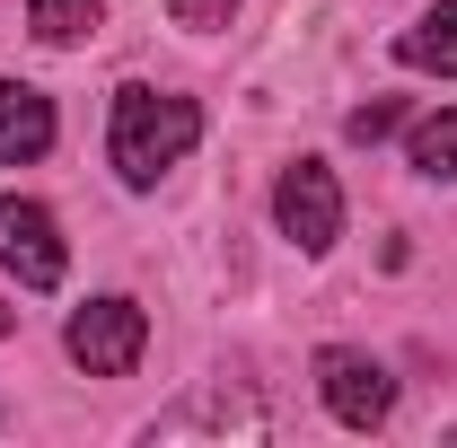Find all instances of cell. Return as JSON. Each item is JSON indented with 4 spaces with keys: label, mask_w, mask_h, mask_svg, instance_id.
I'll use <instances>...</instances> for the list:
<instances>
[{
    "label": "cell",
    "mask_w": 457,
    "mask_h": 448,
    "mask_svg": "<svg viewBox=\"0 0 457 448\" xmlns=\"http://www.w3.org/2000/svg\"><path fill=\"white\" fill-rule=\"evenodd\" d=\"M194 141H203V106H194V97L150 88V79L114 88V132H106V150H114V176H123V185H159Z\"/></svg>",
    "instance_id": "cell-1"
},
{
    "label": "cell",
    "mask_w": 457,
    "mask_h": 448,
    "mask_svg": "<svg viewBox=\"0 0 457 448\" xmlns=\"http://www.w3.org/2000/svg\"><path fill=\"white\" fill-rule=\"evenodd\" d=\"M62 352H71L88 378H132L141 352H150V317H141V299H88V308L62 326Z\"/></svg>",
    "instance_id": "cell-2"
},
{
    "label": "cell",
    "mask_w": 457,
    "mask_h": 448,
    "mask_svg": "<svg viewBox=\"0 0 457 448\" xmlns=\"http://www.w3.org/2000/svg\"><path fill=\"white\" fill-rule=\"evenodd\" d=\"M317 395H326V413H335L343 431H378V422L396 413L387 361H370L361 343H326V352H317Z\"/></svg>",
    "instance_id": "cell-3"
},
{
    "label": "cell",
    "mask_w": 457,
    "mask_h": 448,
    "mask_svg": "<svg viewBox=\"0 0 457 448\" xmlns=\"http://www.w3.org/2000/svg\"><path fill=\"white\" fill-rule=\"evenodd\" d=\"M273 220H282V237L299 246V255H326V246L343 237L335 168H326V159H299V168H282V185H273Z\"/></svg>",
    "instance_id": "cell-4"
},
{
    "label": "cell",
    "mask_w": 457,
    "mask_h": 448,
    "mask_svg": "<svg viewBox=\"0 0 457 448\" xmlns=\"http://www.w3.org/2000/svg\"><path fill=\"white\" fill-rule=\"evenodd\" d=\"M0 264L18 273V290H54L62 281V228L45 203H27V194H0Z\"/></svg>",
    "instance_id": "cell-5"
},
{
    "label": "cell",
    "mask_w": 457,
    "mask_h": 448,
    "mask_svg": "<svg viewBox=\"0 0 457 448\" xmlns=\"http://www.w3.org/2000/svg\"><path fill=\"white\" fill-rule=\"evenodd\" d=\"M54 150V97L27 79H0V168H27Z\"/></svg>",
    "instance_id": "cell-6"
},
{
    "label": "cell",
    "mask_w": 457,
    "mask_h": 448,
    "mask_svg": "<svg viewBox=\"0 0 457 448\" xmlns=\"http://www.w3.org/2000/svg\"><path fill=\"white\" fill-rule=\"evenodd\" d=\"M396 62H404V71H440V79H457V0L422 9V18L404 27V36H396Z\"/></svg>",
    "instance_id": "cell-7"
},
{
    "label": "cell",
    "mask_w": 457,
    "mask_h": 448,
    "mask_svg": "<svg viewBox=\"0 0 457 448\" xmlns=\"http://www.w3.org/2000/svg\"><path fill=\"white\" fill-rule=\"evenodd\" d=\"M413 176H431V185H457V106L413 123Z\"/></svg>",
    "instance_id": "cell-8"
},
{
    "label": "cell",
    "mask_w": 457,
    "mask_h": 448,
    "mask_svg": "<svg viewBox=\"0 0 457 448\" xmlns=\"http://www.w3.org/2000/svg\"><path fill=\"white\" fill-rule=\"evenodd\" d=\"M97 18H106V0H27V27H36L45 45H79Z\"/></svg>",
    "instance_id": "cell-9"
},
{
    "label": "cell",
    "mask_w": 457,
    "mask_h": 448,
    "mask_svg": "<svg viewBox=\"0 0 457 448\" xmlns=\"http://www.w3.org/2000/svg\"><path fill=\"white\" fill-rule=\"evenodd\" d=\"M396 123H404V106H396V97H370V106H352V114H343V141H361V150H370V141H387Z\"/></svg>",
    "instance_id": "cell-10"
},
{
    "label": "cell",
    "mask_w": 457,
    "mask_h": 448,
    "mask_svg": "<svg viewBox=\"0 0 457 448\" xmlns=\"http://www.w3.org/2000/svg\"><path fill=\"white\" fill-rule=\"evenodd\" d=\"M176 27H194V36H212V27H228L237 18V0H168Z\"/></svg>",
    "instance_id": "cell-11"
},
{
    "label": "cell",
    "mask_w": 457,
    "mask_h": 448,
    "mask_svg": "<svg viewBox=\"0 0 457 448\" xmlns=\"http://www.w3.org/2000/svg\"><path fill=\"white\" fill-rule=\"evenodd\" d=\"M9 326H18V308H0V343H9Z\"/></svg>",
    "instance_id": "cell-12"
}]
</instances>
